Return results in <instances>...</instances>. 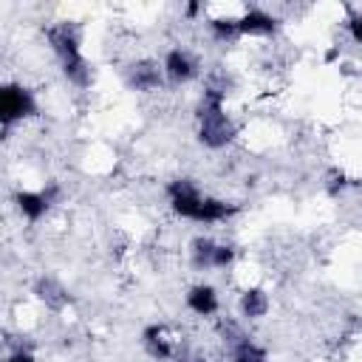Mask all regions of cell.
Instances as JSON below:
<instances>
[{"label":"cell","instance_id":"ba28073f","mask_svg":"<svg viewBox=\"0 0 362 362\" xmlns=\"http://www.w3.org/2000/svg\"><path fill=\"white\" fill-rule=\"evenodd\" d=\"M139 339H141L144 354H147L153 362H170V359H175V356L184 351L178 334H175L167 322H150V325H144Z\"/></svg>","mask_w":362,"mask_h":362},{"label":"cell","instance_id":"277c9868","mask_svg":"<svg viewBox=\"0 0 362 362\" xmlns=\"http://www.w3.org/2000/svg\"><path fill=\"white\" fill-rule=\"evenodd\" d=\"M215 331H218V339L223 342V348H226V354H229V362H272V356H269V348L266 345H260L246 328H243V322H238V320H218V325H215Z\"/></svg>","mask_w":362,"mask_h":362},{"label":"cell","instance_id":"9c48e42d","mask_svg":"<svg viewBox=\"0 0 362 362\" xmlns=\"http://www.w3.org/2000/svg\"><path fill=\"white\" fill-rule=\"evenodd\" d=\"M184 308L198 320H215L221 314V308H223L218 286H212L209 280H195L184 291Z\"/></svg>","mask_w":362,"mask_h":362},{"label":"cell","instance_id":"d6986e66","mask_svg":"<svg viewBox=\"0 0 362 362\" xmlns=\"http://www.w3.org/2000/svg\"><path fill=\"white\" fill-rule=\"evenodd\" d=\"M170 362H209L204 354H198V351H189V348H184L175 359H170Z\"/></svg>","mask_w":362,"mask_h":362},{"label":"cell","instance_id":"5b68a950","mask_svg":"<svg viewBox=\"0 0 362 362\" xmlns=\"http://www.w3.org/2000/svg\"><path fill=\"white\" fill-rule=\"evenodd\" d=\"M161 68H164L167 88H187L195 79H204V62H201V57L192 48L181 45V42L170 45L161 54Z\"/></svg>","mask_w":362,"mask_h":362},{"label":"cell","instance_id":"7c38bea8","mask_svg":"<svg viewBox=\"0 0 362 362\" xmlns=\"http://www.w3.org/2000/svg\"><path fill=\"white\" fill-rule=\"evenodd\" d=\"M235 308H238V320H240V322H249V325H252V322H260V320H266L269 311H272V294H269L266 286L249 283V286L240 288V294H238V300H235Z\"/></svg>","mask_w":362,"mask_h":362},{"label":"cell","instance_id":"8992f818","mask_svg":"<svg viewBox=\"0 0 362 362\" xmlns=\"http://www.w3.org/2000/svg\"><path fill=\"white\" fill-rule=\"evenodd\" d=\"M122 82L133 93H158L167 88L161 59L156 57H133L122 68Z\"/></svg>","mask_w":362,"mask_h":362},{"label":"cell","instance_id":"ac0fdd59","mask_svg":"<svg viewBox=\"0 0 362 362\" xmlns=\"http://www.w3.org/2000/svg\"><path fill=\"white\" fill-rule=\"evenodd\" d=\"M3 362H40V359H37V354H34L31 348L17 345V348H11V351L6 354V359H3Z\"/></svg>","mask_w":362,"mask_h":362},{"label":"cell","instance_id":"52a82bcc","mask_svg":"<svg viewBox=\"0 0 362 362\" xmlns=\"http://www.w3.org/2000/svg\"><path fill=\"white\" fill-rule=\"evenodd\" d=\"M283 28V17L266 6H243L238 14V34L240 40H272Z\"/></svg>","mask_w":362,"mask_h":362},{"label":"cell","instance_id":"9a60e30c","mask_svg":"<svg viewBox=\"0 0 362 362\" xmlns=\"http://www.w3.org/2000/svg\"><path fill=\"white\" fill-rule=\"evenodd\" d=\"M345 34L354 45L362 48V8H351V14L345 17Z\"/></svg>","mask_w":362,"mask_h":362},{"label":"cell","instance_id":"8fae6325","mask_svg":"<svg viewBox=\"0 0 362 362\" xmlns=\"http://www.w3.org/2000/svg\"><path fill=\"white\" fill-rule=\"evenodd\" d=\"M11 206H14V212H17L25 223H31V226H37L40 221H45V218L51 215V209H54V204H51V198L45 195L42 187H37V189H28V187L14 189V192H11Z\"/></svg>","mask_w":362,"mask_h":362},{"label":"cell","instance_id":"e0dca14e","mask_svg":"<svg viewBox=\"0 0 362 362\" xmlns=\"http://www.w3.org/2000/svg\"><path fill=\"white\" fill-rule=\"evenodd\" d=\"M181 17H184L187 23L204 20V17H206V3H184V6H181Z\"/></svg>","mask_w":362,"mask_h":362},{"label":"cell","instance_id":"6da1fadb","mask_svg":"<svg viewBox=\"0 0 362 362\" xmlns=\"http://www.w3.org/2000/svg\"><path fill=\"white\" fill-rule=\"evenodd\" d=\"M164 198L170 212L178 221H189L195 226H221L229 223L235 215H240V204L206 192L195 178L175 175L164 184Z\"/></svg>","mask_w":362,"mask_h":362},{"label":"cell","instance_id":"2e32d148","mask_svg":"<svg viewBox=\"0 0 362 362\" xmlns=\"http://www.w3.org/2000/svg\"><path fill=\"white\" fill-rule=\"evenodd\" d=\"M351 187V181H348V175L342 173V170H331L328 173V181H325V192L331 195V198H339L345 189Z\"/></svg>","mask_w":362,"mask_h":362},{"label":"cell","instance_id":"7a4b0ae2","mask_svg":"<svg viewBox=\"0 0 362 362\" xmlns=\"http://www.w3.org/2000/svg\"><path fill=\"white\" fill-rule=\"evenodd\" d=\"M42 37L48 42V51L54 54L62 79L76 90H90L96 82L93 62L82 51V28L74 20H57L42 28Z\"/></svg>","mask_w":362,"mask_h":362},{"label":"cell","instance_id":"5bb4252c","mask_svg":"<svg viewBox=\"0 0 362 362\" xmlns=\"http://www.w3.org/2000/svg\"><path fill=\"white\" fill-rule=\"evenodd\" d=\"M238 263V246L232 240H218L215 249V260H212V272H226Z\"/></svg>","mask_w":362,"mask_h":362},{"label":"cell","instance_id":"3957f363","mask_svg":"<svg viewBox=\"0 0 362 362\" xmlns=\"http://www.w3.org/2000/svg\"><path fill=\"white\" fill-rule=\"evenodd\" d=\"M40 116V99L37 90L31 85H25L23 79H6L0 85V127L8 139L11 127L31 122Z\"/></svg>","mask_w":362,"mask_h":362},{"label":"cell","instance_id":"30bf717a","mask_svg":"<svg viewBox=\"0 0 362 362\" xmlns=\"http://www.w3.org/2000/svg\"><path fill=\"white\" fill-rule=\"evenodd\" d=\"M31 294H34V300H37L45 311H51V314H62L65 308L74 305L71 288H68L62 280H57L54 274H40V277L31 283Z\"/></svg>","mask_w":362,"mask_h":362},{"label":"cell","instance_id":"4fadbf2b","mask_svg":"<svg viewBox=\"0 0 362 362\" xmlns=\"http://www.w3.org/2000/svg\"><path fill=\"white\" fill-rule=\"evenodd\" d=\"M215 249H218V238L198 232L189 238L187 243V263L192 272H212V260H215Z\"/></svg>","mask_w":362,"mask_h":362}]
</instances>
